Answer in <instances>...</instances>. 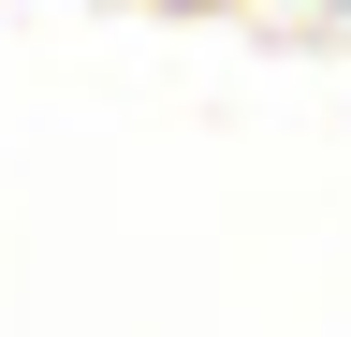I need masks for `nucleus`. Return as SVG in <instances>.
<instances>
[{
    "instance_id": "nucleus-2",
    "label": "nucleus",
    "mask_w": 351,
    "mask_h": 337,
    "mask_svg": "<svg viewBox=\"0 0 351 337\" xmlns=\"http://www.w3.org/2000/svg\"><path fill=\"white\" fill-rule=\"evenodd\" d=\"M249 15H322V0H249Z\"/></svg>"
},
{
    "instance_id": "nucleus-1",
    "label": "nucleus",
    "mask_w": 351,
    "mask_h": 337,
    "mask_svg": "<svg viewBox=\"0 0 351 337\" xmlns=\"http://www.w3.org/2000/svg\"><path fill=\"white\" fill-rule=\"evenodd\" d=\"M147 15H249V0H147Z\"/></svg>"
}]
</instances>
